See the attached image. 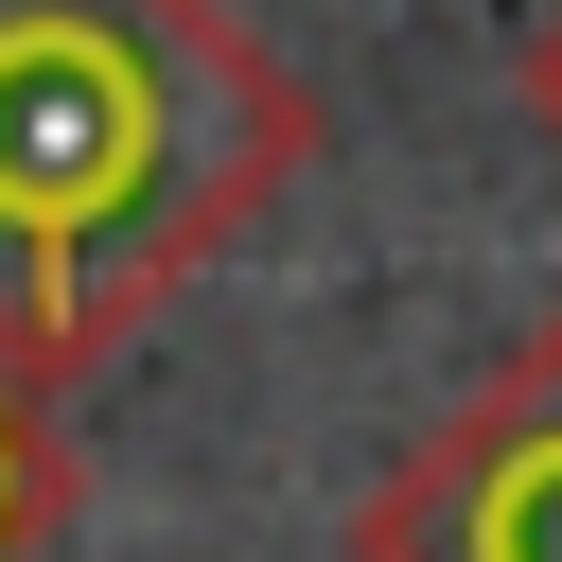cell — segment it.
<instances>
[{"instance_id": "obj_1", "label": "cell", "mask_w": 562, "mask_h": 562, "mask_svg": "<svg viewBox=\"0 0 562 562\" xmlns=\"http://www.w3.org/2000/svg\"><path fill=\"white\" fill-rule=\"evenodd\" d=\"M316 158V88L228 0H0V369L53 404L193 299Z\"/></svg>"}, {"instance_id": "obj_2", "label": "cell", "mask_w": 562, "mask_h": 562, "mask_svg": "<svg viewBox=\"0 0 562 562\" xmlns=\"http://www.w3.org/2000/svg\"><path fill=\"white\" fill-rule=\"evenodd\" d=\"M351 562H562V316L404 439V474L369 492Z\"/></svg>"}, {"instance_id": "obj_3", "label": "cell", "mask_w": 562, "mask_h": 562, "mask_svg": "<svg viewBox=\"0 0 562 562\" xmlns=\"http://www.w3.org/2000/svg\"><path fill=\"white\" fill-rule=\"evenodd\" d=\"M70 527V439H53V404L0 369V562H35Z\"/></svg>"}, {"instance_id": "obj_4", "label": "cell", "mask_w": 562, "mask_h": 562, "mask_svg": "<svg viewBox=\"0 0 562 562\" xmlns=\"http://www.w3.org/2000/svg\"><path fill=\"white\" fill-rule=\"evenodd\" d=\"M509 88H527V123H544V140H562V18H544V35H527V70H509Z\"/></svg>"}]
</instances>
